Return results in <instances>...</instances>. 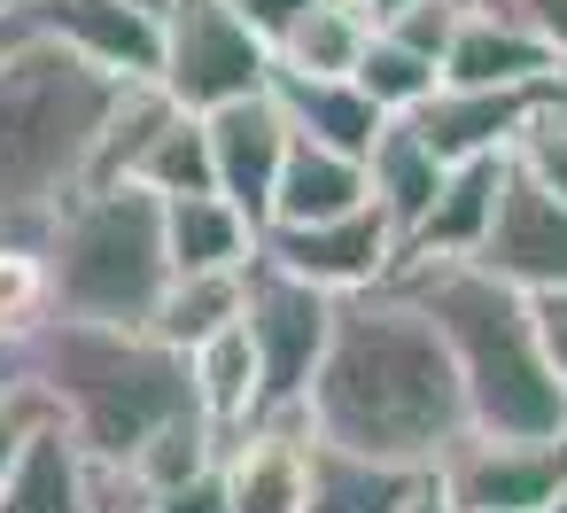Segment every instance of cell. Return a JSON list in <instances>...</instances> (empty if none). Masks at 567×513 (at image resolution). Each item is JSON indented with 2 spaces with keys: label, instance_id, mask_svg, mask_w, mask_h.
Returning a JSON list of instances; mask_svg holds the SVG:
<instances>
[{
  "label": "cell",
  "instance_id": "ac0fdd59",
  "mask_svg": "<svg viewBox=\"0 0 567 513\" xmlns=\"http://www.w3.org/2000/svg\"><path fill=\"white\" fill-rule=\"evenodd\" d=\"M265 94L280 102V117H288V133H303V141H319V148H342V156H358L365 164V141L381 133V110L350 86V79H303V71H265Z\"/></svg>",
  "mask_w": 567,
  "mask_h": 513
},
{
  "label": "cell",
  "instance_id": "52a82bcc",
  "mask_svg": "<svg viewBox=\"0 0 567 513\" xmlns=\"http://www.w3.org/2000/svg\"><path fill=\"white\" fill-rule=\"evenodd\" d=\"M156 32H164L156 86L179 110H218L234 94H257L272 71V40L257 24H241L234 0H164Z\"/></svg>",
  "mask_w": 567,
  "mask_h": 513
},
{
  "label": "cell",
  "instance_id": "277c9868",
  "mask_svg": "<svg viewBox=\"0 0 567 513\" xmlns=\"http://www.w3.org/2000/svg\"><path fill=\"white\" fill-rule=\"evenodd\" d=\"M24 366L48 389L55 420L71 443L102 466H117L148 428L195 412V373L187 350L156 342L148 327H102V319H63L48 311L24 335Z\"/></svg>",
  "mask_w": 567,
  "mask_h": 513
},
{
  "label": "cell",
  "instance_id": "8fae6325",
  "mask_svg": "<svg viewBox=\"0 0 567 513\" xmlns=\"http://www.w3.org/2000/svg\"><path fill=\"white\" fill-rule=\"evenodd\" d=\"M203 141H210V187L249 218L265 226L272 211V179H280V156H288V117L280 102L257 86V94H234L218 110H203Z\"/></svg>",
  "mask_w": 567,
  "mask_h": 513
},
{
  "label": "cell",
  "instance_id": "603a6c76",
  "mask_svg": "<svg viewBox=\"0 0 567 513\" xmlns=\"http://www.w3.org/2000/svg\"><path fill=\"white\" fill-rule=\"evenodd\" d=\"M164 257L172 273H210V265H249L257 257V226L218 195H164Z\"/></svg>",
  "mask_w": 567,
  "mask_h": 513
},
{
  "label": "cell",
  "instance_id": "1f68e13d",
  "mask_svg": "<svg viewBox=\"0 0 567 513\" xmlns=\"http://www.w3.org/2000/svg\"><path fill=\"white\" fill-rule=\"evenodd\" d=\"M148 513H226V466L210 459L203 474H187V482L156 490V497H148Z\"/></svg>",
  "mask_w": 567,
  "mask_h": 513
},
{
  "label": "cell",
  "instance_id": "f35d334b",
  "mask_svg": "<svg viewBox=\"0 0 567 513\" xmlns=\"http://www.w3.org/2000/svg\"><path fill=\"white\" fill-rule=\"evenodd\" d=\"M133 9H148V17H164V0H133Z\"/></svg>",
  "mask_w": 567,
  "mask_h": 513
},
{
  "label": "cell",
  "instance_id": "e575fe53",
  "mask_svg": "<svg viewBox=\"0 0 567 513\" xmlns=\"http://www.w3.org/2000/svg\"><path fill=\"white\" fill-rule=\"evenodd\" d=\"M396 513H451V497L435 490V474H420V482H412V497H404Z\"/></svg>",
  "mask_w": 567,
  "mask_h": 513
},
{
  "label": "cell",
  "instance_id": "7402d4cb",
  "mask_svg": "<svg viewBox=\"0 0 567 513\" xmlns=\"http://www.w3.org/2000/svg\"><path fill=\"white\" fill-rule=\"evenodd\" d=\"M365 40H373L365 0H303V9L272 32V63L303 71V79H350Z\"/></svg>",
  "mask_w": 567,
  "mask_h": 513
},
{
  "label": "cell",
  "instance_id": "7c38bea8",
  "mask_svg": "<svg viewBox=\"0 0 567 513\" xmlns=\"http://www.w3.org/2000/svg\"><path fill=\"white\" fill-rule=\"evenodd\" d=\"M551 79H559V71H551ZM551 79H536V86H443V79H435V94H427L420 110H404V117H412V133H420L443 164L505 156L513 133H520V117H528V102H536Z\"/></svg>",
  "mask_w": 567,
  "mask_h": 513
},
{
  "label": "cell",
  "instance_id": "cb8c5ba5",
  "mask_svg": "<svg viewBox=\"0 0 567 513\" xmlns=\"http://www.w3.org/2000/svg\"><path fill=\"white\" fill-rule=\"evenodd\" d=\"M241 280H249V265L172 273V280H164V296H156V311H148V335H156V342H172V350L210 342L218 327H234V319H241Z\"/></svg>",
  "mask_w": 567,
  "mask_h": 513
},
{
  "label": "cell",
  "instance_id": "d590c367",
  "mask_svg": "<svg viewBox=\"0 0 567 513\" xmlns=\"http://www.w3.org/2000/svg\"><path fill=\"white\" fill-rule=\"evenodd\" d=\"M32 366H24V342H0V389H9V381H24Z\"/></svg>",
  "mask_w": 567,
  "mask_h": 513
},
{
  "label": "cell",
  "instance_id": "83f0119b",
  "mask_svg": "<svg viewBox=\"0 0 567 513\" xmlns=\"http://www.w3.org/2000/svg\"><path fill=\"white\" fill-rule=\"evenodd\" d=\"M40 319H48V265H40V242L0 234V342H24Z\"/></svg>",
  "mask_w": 567,
  "mask_h": 513
},
{
  "label": "cell",
  "instance_id": "74e56055",
  "mask_svg": "<svg viewBox=\"0 0 567 513\" xmlns=\"http://www.w3.org/2000/svg\"><path fill=\"white\" fill-rule=\"evenodd\" d=\"M389 9H396V0H365V17H373V24H381V17H389Z\"/></svg>",
  "mask_w": 567,
  "mask_h": 513
},
{
  "label": "cell",
  "instance_id": "d4e9b609",
  "mask_svg": "<svg viewBox=\"0 0 567 513\" xmlns=\"http://www.w3.org/2000/svg\"><path fill=\"white\" fill-rule=\"evenodd\" d=\"M187 373H195V412H203L218 435H234V428L257 420V350H249L241 319L218 327L210 342H195V350H187Z\"/></svg>",
  "mask_w": 567,
  "mask_h": 513
},
{
  "label": "cell",
  "instance_id": "5bb4252c",
  "mask_svg": "<svg viewBox=\"0 0 567 513\" xmlns=\"http://www.w3.org/2000/svg\"><path fill=\"white\" fill-rule=\"evenodd\" d=\"M303 451H311L303 420H249V428H234L226 451H218L226 513H296L303 505Z\"/></svg>",
  "mask_w": 567,
  "mask_h": 513
},
{
  "label": "cell",
  "instance_id": "d6986e66",
  "mask_svg": "<svg viewBox=\"0 0 567 513\" xmlns=\"http://www.w3.org/2000/svg\"><path fill=\"white\" fill-rule=\"evenodd\" d=\"M435 187H443V156L412 133V117H381V133L365 141V203L396 226V249L435 203Z\"/></svg>",
  "mask_w": 567,
  "mask_h": 513
},
{
  "label": "cell",
  "instance_id": "8d00e7d4",
  "mask_svg": "<svg viewBox=\"0 0 567 513\" xmlns=\"http://www.w3.org/2000/svg\"><path fill=\"white\" fill-rule=\"evenodd\" d=\"M536 513H567V474H559V490H551V497H544Z\"/></svg>",
  "mask_w": 567,
  "mask_h": 513
},
{
  "label": "cell",
  "instance_id": "f1b7e54d",
  "mask_svg": "<svg viewBox=\"0 0 567 513\" xmlns=\"http://www.w3.org/2000/svg\"><path fill=\"white\" fill-rule=\"evenodd\" d=\"M458 17H466V0H396V9L381 17V32H389V40H404V48H420L427 63H443V48H451V32H458Z\"/></svg>",
  "mask_w": 567,
  "mask_h": 513
},
{
  "label": "cell",
  "instance_id": "4fadbf2b",
  "mask_svg": "<svg viewBox=\"0 0 567 513\" xmlns=\"http://www.w3.org/2000/svg\"><path fill=\"white\" fill-rule=\"evenodd\" d=\"M24 17H32V32L79 48L86 63H102L117 79H156L164 32H156L148 9H133V0H24Z\"/></svg>",
  "mask_w": 567,
  "mask_h": 513
},
{
  "label": "cell",
  "instance_id": "9a60e30c",
  "mask_svg": "<svg viewBox=\"0 0 567 513\" xmlns=\"http://www.w3.org/2000/svg\"><path fill=\"white\" fill-rule=\"evenodd\" d=\"M435 71H443V86H536V79L567 71V63L536 32H520L513 17H489V9L466 0V17H458V32H451Z\"/></svg>",
  "mask_w": 567,
  "mask_h": 513
},
{
  "label": "cell",
  "instance_id": "ab89813d",
  "mask_svg": "<svg viewBox=\"0 0 567 513\" xmlns=\"http://www.w3.org/2000/svg\"><path fill=\"white\" fill-rule=\"evenodd\" d=\"M0 9H9V0H0Z\"/></svg>",
  "mask_w": 567,
  "mask_h": 513
},
{
  "label": "cell",
  "instance_id": "ba28073f",
  "mask_svg": "<svg viewBox=\"0 0 567 513\" xmlns=\"http://www.w3.org/2000/svg\"><path fill=\"white\" fill-rule=\"evenodd\" d=\"M451 513H536L567 474V435H482L458 428L427 466Z\"/></svg>",
  "mask_w": 567,
  "mask_h": 513
},
{
  "label": "cell",
  "instance_id": "e0dca14e",
  "mask_svg": "<svg viewBox=\"0 0 567 513\" xmlns=\"http://www.w3.org/2000/svg\"><path fill=\"white\" fill-rule=\"evenodd\" d=\"M497 179H505V156L443 164V187H435V203L420 211V226L404 234L396 257H474L482 234H489V211H497Z\"/></svg>",
  "mask_w": 567,
  "mask_h": 513
},
{
  "label": "cell",
  "instance_id": "3957f363",
  "mask_svg": "<svg viewBox=\"0 0 567 513\" xmlns=\"http://www.w3.org/2000/svg\"><path fill=\"white\" fill-rule=\"evenodd\" d=\"M443 335L466 428L482 435H567V389L544 373L528 296L497 280L482 257H396L389 273Z\"/></svg>",
  "mask_w": 567,
  "mask_h": 513
},
{
  "label": "cell",
  "instance_id": "30bf717a",
  "mask_svg": "<svg viewBox=\"0 0 567 513\" xmlns=\"http://www.w3.org/2000/svg\"><path fill=\"white\" fill-rule=\"evenodd\" d=\"M474 257L513 288H567V195H551L520 164H505L497 211H489V234Z\"/></svg>",
  "mask_w": 567,
  "mask_h": 513
},
{
  "label": "cell",
  "instance_id": "ffe728a7",
  "mask_svg": "<svg viewBox=\"0 0 567 513\" xmlns=\"http://www.w3.org/2000/svg\"><path fill=\"white\" fill-rule=\"evenodd\" d=\"M427 466H389V459H365V451H342V443H319L303 451V505L296 513H396L412 497Z\"/></svg>",
  "mask_w": 567,
  "mask_h": 513
},
{
  "label": "cell",
  "instance_id": "9c48e42d",
  "mask_svg": "<svg viewBox=\"0 0 567 513\" xmlns=\"http://www.w3.org/2000/svg\"><path fill=\"white\" fill-rule=\"evenodd\" d=\"M257 257L327 296H350V288H373L396 273V226L373 203H358V211H334L311 226H257Z\"/></svg>",
  "mask_w": 567,
  "mask_h": 513
},
{
  "label": "cell",
  "instance_id": "6da1fadb",
  "mask_svg": "<svg viewBox=\"0 0 567 513\" xmlns=\"http://www.w3.org/2000/svg\"><path fill=\"white\" fill-rule=\"evenodd\" d=\"M303 428L389 466H435L443 443L466 428L451 350L396 280L334 296L327 350L303 381Z\"/></svg>",
  "mask_w": 567,
  "mask_h": 513
},
{
  "label": "cell",
  "instance_id": "4316f807",
  "mask_svg": "<svg viewBox=\"0 0 567 513\" xmlns=\"http://www.w3.org/2000/svg\"><path fill=\"white\" fill-rule=\"evenodd\" d=\"M435 63L420 55V48H404V40H389L381 24H373V40H365V55H358V71H350V86L381 110V117H404V110H420L427 94H435Z\"/></svg>",
  "mask_w": 567,
  "mask_h": 513
},
{
  "label": "cell",
  "instance_id": "2e32d148",
  "mask_svg": "<svg viewBox=\"0 0 567 513\" xmlns=\"http://www.w3.org/2000/svg\"><path fill=\"white\" fill-rule=\"evenodd\" d=\"M0 513H94V459L48 412L0 474Z\"/></svg>",
  "mask_w": 567,
  "mask_h": 513
},
{
  "label": "cell",
  "instance_id": "5b68a950",
  "mask_svg": "<svg viewBox=\"0 0 567 513\" xmlns=\"http://www.w3.org/2000/svg\"><path fill=\"white\" fill-rule=\"evenodd\" d=\"M48 265V311L102 319V327H148L172 257H164V195L133 179H86L55 203L40 234Z\"/></svg>",
  "mask_w": 567,
  "mask_h": 513
},
{
  "label": "cell",
  "instance_id": "4dcf8cb0",
  "mask_svg": "<svg viewBox=\"0 0 567 513\" xmlns=\"http://www.w3.org/2000/svg\"><path fill=\"white\" fill-rule=\"evenodd\" d=\"M520 296H528V327H536L544 373L567 389V288H520Z\"/></svg>",
  "mask_w": 567,
  "mask_h": 513
},
{
  "label": "cell",
  "instance_id": "7a4b0ae2",
  "mask_svg": "<svg viewBox=\"0 0 567 513\" xmlns=\"http://www.w3.org/2000/svg\"><path fill=\"white\" fill-rule=\"evenodd\" d=\"M125 86L133 79L86 63L48 32L0 55V234L40 242L55 203L94 179V156Z\"/></svg>",
  "mask_w": 567,
  "mask_h": 513
},
{
  "label": "cell",
  "instance_id": "484cf974",
  "mask_svg": "<svg viewBox=\"0 0 567 513\" xmlns=\"http://www.w3.org/2000/svg\"><path fill=\"white\" fill-rule=\"evenodd\" d=\"M226 451V435L203 420V412H179V420H164V428H148L117 466L141 482V497H156V490H172V482H187V474H203L210 459Z\"/></svg>",
  "mask_w": 567,
  "mask_h": 513
},
{
  "label": "cell",
  "instance_id": "836d02e7",
  "mask_svg": "<svg viewBox=\"0 0 567 513\" xmlns=\"http://www.w3.org/2000/svg\"><path fill=\"white\" fill-rule=\"evenodd\" d=\"M24 40H32V17H24V0H9V9H0V55L24 48Z\"/></svg>",
  "mask_w": 567,
  "mask_h": 513
},
{
  "label": "cell",
  "instance_id": "d6a6232c",
  "mask_svg": "<svg viewBox=\"0 0 567 513\" xmlns=\"http://www.w3.org/2000/svg\"><path fill=\"white\" fill-rule=\"evenodd\" d=\"M234 9H241V24H257V32L272 40V32H280V24L303 9V0H234Z\"/></svg>",
  "mask_w": 567,
  "mask_h": 513
},
{
  "label": "cell",
  "instance_id": "f546056e",
  "mask_svg": "<svg viewBox=\"0 0 567 513\" xmlns=\"http://www.w3.org/2000/svg\"><path fill=\"white\" fill-rule=\"evenodd\" d=\"M48 412H55V404H48V389H40L32 373L0 389V474H9V459L24 451V435H32V428H40Z\"/></svg>",
  "mask_w": 567,
  "mask_h": 513
},
{
  "label": "cell",
  "instance_id": "8992f818",
  "mask_svg": "<svg viewBox=\"0 0 567 513\" xmlns=\"http://www.w3.org/2000/svg\"><path fill=\"white\" fill-rule=\"evenodd\" d=\"M327 319H334V296L249 257V280H241V335L257 350V420H303V381L327 350Z\"/></svg>",
  "mask_w": 567,
  "mask_h": 513
},
{
  "label": "cell",
  "instance_id": "44dd1931",
  "mask_svg": "<svg viewBox=\"0 0 567 513\" xmlns=\"http://www.w3.org/2000/svg\"><path fill=\"white\" fill-rule=\"evenodd\" d=\"M358 203H365V164L342 156V148H319L303 133H288L265 226H311V218H334V211H358Z\"/></svg>",
  "mask_w": 567,
  "mask_h": 513
}]
</instances>
